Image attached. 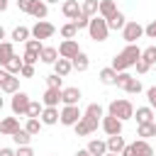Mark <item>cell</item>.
<instances>
[{
	"instance_id": "1",
	"label": "cell",
	"mask_w": 156,
	"mask_h": 156,
	"mask_svg": "<svg viewBox=\"0 0 156 156\" xmlns=\"http://www.w3.org/2000/svg\"><path fill=\"white\" fill-rule=\"evenodd\" d=\"M100 119H102V107H100L98 102H93V105L85 107V112H83L80 119L73 124V129H76L78 136H88V134H93V132L100 127Z\"/></svg>"
},
{
	"instance_id": "2",
	"label": "cell",
	"mask_w": 156,
	"mask_h": 156,
	"mask_svg": "<svg viewBox=\"0 0 156 156\" xmlns=\"http://www.w3.org/2000/svg\"><path fill=\"white\" fill-rule=\"evenodd\" d=\"M139 58H141V49H139L136 44H127V46L112 58V68H115L117 73H119V71H129Z\"/></svg>"
},
{
	"instance_id": "3",
	"label": "cell",
	"mask_w": 156,
	"mask_h": 156,
	"mask_svg": "<svg viewBox=\"0 0 156 156\" xmlns=\"http://www.w3.org/2000/svg\"><path fill=\"white\" fill-rule=\"evenodd\" d=\"M107 115H115L117 119L127 122V119L134 117V105H132L129 100H124V98H117V100H112V102L107 105Z\"/></svg>"
},
{
	"instance_id": "4",
	"label": "cell",
	"mask_w": 156,
	"mask_h": 156,
	"mask_svg": "<svg viewBox=\"0 0 156 156\" xmlns=\"http://www.w3.org/2000/svg\"><path fill=\"white\" fill-rule=\"evenodd\" d=\"M88 34H90V39H93V41H105V39H107V34H110L107 22H105L100 15L90 17V22H88Z\"/></svg>"
},
{
	"instance_id": "5",
	"label": "cell",
	"mask_w": 156,
	"mask_h": 156,
	"mask_svg": "<svg viewBox=\"0 0 156 156\" xmlns=\"http://www.w3.org/2000/svg\"><path fill=\"white\" fill-rule=\"evenodd\" d=\"M141 37H144V27H141L136 20L124 22V27H122V39H124L127 44H136V39H141Z\"/></svg>"
},
{
	"instance_id": "6",
	"label": "cell",
	"mask_w": 156,
	"mask_h": 156,
	"mask_svg": "<svg viewBox=\"0 0 156 156\" xmlns=\"http://www.w3.org/2000/svg\"><path fill=\"white\" fill-rule=\"evenodd\" d=\"M80 107L78 105H63V110L58 112V122L63 124V127H73L78 119H80Z\"/></svg>"
},
{
	"instance_id": "7",
	"label": "cell",
	"mask_w": 156,
	"mask_h": 156,
	"mask_svg": "<svg viewBox=\"0 0 156 156\" xmlns=\"http://www.w3.org/2000/svg\"><path fill=\"white\" fill-rule=\"evenodd\" d=\"M29 32H32V37H34V39L44 41V39H51V37H54L56 27H54L51 22H46V20H37V24H34Z\"/></svg>"
},
{
	"instance_id": "8",
	"label": "cell",
	"mask_w": 156,
	"mask_h": 156,
	"mask_svg": "<svg viewBox=\"0 0 156 156\" xmlns=\"http://www.w3.org/2000/svg\"><path fill=\"white\" fill-rule=\"evenodd\" d=\"M10 107H12V115H15V117H17V115H20V117H22V115L27 117L29 95H27V93H22V90H17V93H15V98H12V102H10Z\"/></svg>"
},
{
	"instance_id": "9",
	"label": "cell",
	"mask_w": 156,
	"mask_h": 156,
	"mask_svg": "<svg viewBox=\"0 0 156 156\" xmlns=\"http://www.w3.org/2000/svg\"><path fill=\"white\" fill-rule=\"evenodd\" d=\"M122 119H117L115 115H102V119H100V127H102V132L107 134V136H112V134H122Z\"/></svg>"
},
{
	"instance_id": "10",
	"label": "cell",
	"mask_w": 156,
	"mask_h": 156,
	"mask_svg": "<svg viewBox=\"0 0 156 156\" xmlns=\"http://www.w3.org/2000/svg\"><path fill=\"white\" fill-rule=\"evenodd\" d=\"M78 51H80V46H78L76 39H63V41L58 44V56H61V58H73Z\"/></svg>"
},
{
	"instance_id": "11",
	"label": "cell",
	"mask_w": 156,
	"mask_h": 156,
	"mask_svg": "<svg viewBox=\"0 0 156 156\" xmlns=\"http://www.w3.org/2000/svg\"><path fill=\"white\" fill-rule=\"evenodd\" d=\"M61 102V88H46L41 95V105L44 107H58Z\"/></svg>"
},
{
	"instance_id": "12",
	"label": "cell",
	"mask_w": 156,
	"mask_h": 156,
	"mask_svg": "<svg viewBox=\"0 0 156 156\" xmlns=\"http://www.w3.org/2000/svg\"><path fill=\"white\" fill-rule=\"evenodd\" d=\"M61 102L63 105H78L80 102V88H76V85L61 88Z\"/></svg>"
},
{
	"instance_id": "13",
	"label": "cell",
	"mask_w": 156,
	"mask_h": 156,
	"mask_svg": "<svg viewBox=\"0 0 156 156\" xmlns=\"http://www.w3.org/2000/svg\"><path fill=\"white\" fill-rule=\"evenodd\" d=\"M51 66H54V73H56V76H61V78H66V76L73 71V63H71V58H61V56H58V58H56Z\"/></svg>"
},
{
	"instance_id": "14",
	"label": "cell",
	"mask_w": 156,
	"mask_h": 156,
	"mask_svg": "<svg viewBox=\"0 0 156 156\" xmlns=\"http://www.w3.org/2000/svg\"><path fill=\"white\" fill-rule=\"evenodd\" d=\"M17 129H20V119H17V117H5V119H0V134L12 136Z\"/></svg>"
},
{
	"instance_id": "15",
	"label": "cell",
	"mask_w": 156,
	"mask_h": 156,
	"mask_svg": "<svg viewBox=\"0 0 156 156\" xmlns=\"http://www.w3.org/2000/svg\"><path fill=\"white\" fill-rule=\"evenodd\" d=\"M115 12H117L115 0H100V2H98V15H100L102 20H110Z\"/></svg>"
},
{
	"instance_id": "16",
	"label": "cell",
	"mask_w": 156,
	"mask_h": 156,
	"mask_svg": "<svg viewBox=\"0 0 156 156\" xmlns=\"http://www.w3.org/2000/svg\"><path fill=\"white\" fill-rule=\"evenodd\" d=\"M71 63H73V71H78V73H83V71L90 68V58H88V54H83V51H78V54L71 58Z\"/></svg>"
},
{
	"instance_id": "17",
	"label": "cell",
	"mask_w": 156,
	"mask_h": 156,
	"mask_svg": "<svg viewBox=\"0 0 156 156\" xmlns=\"http://www.w3.org/2000/svg\"><path fill=\"white\" fill-rule=\"evenodd\" d=\"M61 12H63L68 20H76V17L80 15V5H78V0H63Z\"/></svg>"
},
{
	"instance_id": "18",
	"label": "cell",
	"mask_w": 156,
	"mask_h": 156,
	"mask_svg": "<svg viewBox=\"0 0 156 156\" xmlns=\"http://www.w3.org/2000/svg\"><path fill=\"white\" fill-rule=\"evenodd\" d=\"M85 149H88L90 156H105V154H107V144H105L102 139H90Z\"/></svg>"
},
{
	"instance_id": "19",
	"label": "cell",
	"mask_w": 156,
	"mask_h": 156,
	"mask_svg": "<svg viewBox=\"0 0 156 156\" xmlns=\"http://www.w3.org/2000/svg\"><path fill=\"white\" fill-rule=\"evenodd\" d=\"M132 146H134V154H136V156H154V154H156L154 146L149 144V139H136Z\"/></svg>"
},
{
	"instance_id": "20",
	"label": "cell",
	"mask_w": 156,
	"mask_h": 156,
	"mask_svg": "<svg viewBox=\"0 0 156 156\" xmlns=\"http://www.w3.org/2000/svg\"><path fill=\"white\" fill-rule=\"evenodd\" d=\"M0 90H2V93H10V95H15V93L20 90V78L10 73V76H7V78L0 83Z\"/></svg>"
},
{
	"instance_id": "21",
	"label": "cell",
	"mask_w": 156,
	"mask_h": 156,
	"mask_svg": "<svg viewBox=\"0 0 156 156\" xmlns=\"http://www.w3.org/2000/svg\"><path fill=\"white\" fill-rule=\"evenodd\" d=\"M39 119H41V124H56L58 122V107H44L41 110V115H39Z\"/></svg>"
},
{
	"instance_id": "22",
	"label": "cell",
	"mask_w": 156,
	"mask_h": 156,
	"mask_svg": "<svg viewBox=\"0 0 156 156\" xmlns=\"http://www.w3.org/2000/svg\"><path fill=\"white\" fill-rule=\"evenodd\" d=\"M105 144H107V151L119 154V151L124 149V144H127V141H124V136H122V134H112V136H107V141H105Z\"/></svg>"
},
{
	"instance_id": "23",
	"label": "cell",
	"mask_w": 156,
	"mask_h": 156,
	"mask_svg": "<svg viewBox=\"0 0 156 156\" xmlns=\"http://www.w3.org/2000/svg\"><path fill=\"white\" fill-rule=\"evenodd\" d=\"M12 56H15V46H12V41H0V68H2Z\"/></svg>"
},
{
	"instance_id": "24",
	"label": "cell",
	"mask_w": 156,
	"mask_h": 156,
	"mask_svg": "<svg viewBox=\"0 0 156 156\" xmlns=\"http://www.w3.org/2000/svg\"><path fill=\"white\" fill-rule=\"evenodd\" d=\"M29 15H32V17H37V20H44V17L49 15V5H46L44 0H34V5H32V10H29Z\"/></svg>"
},
{
	"instance_id": "25",
	"label": "cell",
	"mask_w": 156,
	"mask_h": 156,
	"mask_svg": "<svg viewBox=\"0 0 156 156\" xmlns=\"http://www.w3.org/2000/svg\"><path fill=\"white\" fill-rule=\"evenodd\" d=\"M98 78H100L102 85H115V80H117V71H115L112 66H107V68H102V71L98 73Z\"/></svg>"
},
{
	"instance_id": "26",
	"label": "cell",
	"mask_w": 156,
	"mask_h": 156,
	"mask_svg": "<svg viewBox=\"0 0 156 156\" xmlns=\"http://www.w3.org/2000/svg\"><path fill=\"white\" fill-rule=\"evenodd\" d=\"M136 136H141V139L156 136V124H154V122H141V124L136 127Z\"/></svg>"
},
{
	"instance_id": "27",
	"label": "cell",
	"mask_w": 156,
	"mask_h": 156,
	"mask_svg": "<svg viewBox=\"0 0 156 156\" xmlns=\"http://www.w3.org/2000/svg\"><path fill=\"white\" fill-rule=\"evenodd\" d=\"M122 90H124V93H129V95H139V93L144 90V85H141V80H139V78H134V76H132V78L122 85Z\"/></svg>"
},
{
	"instance_id": "28",
	"label": "cell",
	"mask_w": 156,
	"mask_h": 156,
	"mask_svg": "<svg viewBox=\"0 0 156 156\" xmlns=\"http://www.w3.org/2000/svg\"><path fill=\"white\" fill-rule=\"evenodd\" d=\"M134 119L141 124V122H154V110L146 105V107H136L134 110Z\"/></svg>"
},
{
	"instance_id": "29",
	"label": "cell",
	"mask_w": 156,
	"mask_h": 156,
	"mask_svg": "<svg viewBox=\"0 0 156 156\" xmlns=\"http://www.w3.org/2000/svg\"><path fill=\"white\" fill-rule=\"evenodd\" d=\"M105 22H107V29H115V32H117V29H122V27H124L127 17H124V15H122V12L117 10V12H115V15L110 17V20H105Z\"/></svg>"
},
{
	"instance_id": "30",
	"label": "cell",
	"mask_w": 156,
	"mask_h": 156,
	"mask_svg": "<svg viewBox=\"0 0 156 156\" xmlns=\"http://www.w3.org/2000/svg\"><path fill=\"white\" fill-rule=\"evenodd\" d=\"M39 58H41L44 63H54V61L58 58V49H54V46H41Z\"/></svg>"
},
{
	"instance_id": "31",
	"label": "cell",
	"mask_w": 156,
	"mask_h": 156,
	"mask_svg": "<svg viewBox=\"0 0 156 156\" xmlns=\"http://www.w3.org/2000/svg\"><path fill=\"white\" fill-rule=\"evenodd\" d=\"M12 141H15L17 146H27V144L32 141V134H29V132H27L24 127H20V129H17L15 134H12Z\"/></svg>"
},
{
	"instance_id": "32",
	"label": "cell",
	"mask_w": 156,
	"mask_h": 156,
	"mask_svg": "<svg viewBox=\"0 0 156 156\" xmlns=\"http://www.w3.org/2000/svg\"><path fill=\"white\" fill-rule=\"evenodd\" d=\"M2 68H5L7 73H12V76H20V71H22V58H20V56H12Z\"/></svg>"
},
{
	"instance_id": "33",
	"label": "cell",
	"mask_w": 156,
	"mask_h": 156,
	"mask_svg": "<svg viewBox=\"0 0 156 156\" xmlns=\"http://www.w3.org/2000/svg\"><path fill=\"white\" fill-rule=\"evenodd\" d=\"M41 127H44V124H41V119H39V117H27V124H24V129H27L32 136H37V134L41 132Z\"/></svg>"
},
{
	"instance_id": "34",
	"label": "cell",
	"mask_w": 156,
	"mask_h": 156,
	"mask_svg": "<svg viewBox=\"0 0 156 156\" xmlns=\"http://www.w3.org/2000/svg\"><path fill=\"white\" fill-rule=\"evenodd\" d=\"M98 2H100V0H83L80 12H83L85 17H95V15H98Z\"/></svg>"
},
{
	"instance_id": "35",
	"label": "cell",
	"mask_w": 156,
	"mask_h": 156,
	"mask_svg": "<svg viewBox=\"0 0 156 156\" xmlns=\"http://www.w3.org/2000/svg\"><path fill=\"white\" fill-rule=\"evenodd\" d=\"M29 37H32L29 27H22V24H20V27H15V29H12V41H27Z\"/></svg>"
},
{
	"instance_id": "36",
	"label": "cell",
	"mask_w": 156,
	"mask_h": 156,
	"mask_svg": "<svg viewBox=\"0 0 156 156\" xmlns=\"http://www.w3.org/2000/svg\"><path fill=\"white\" fill-rule=\"evenodd\" d=\"M76 34H78V29H76L73 22H66V24L61 27V37H63V39H76Z\"/></svg>"
},
{
	"instance_id": "37",
	"label": "cell",
	"mask_w": 156,
	"mask_h": 156,
	"mask_svg": "<svg viewBox=\"0 0 156 156\" xmlns=\"http://www.w3.org/2000/svg\"><path fill=\"white\" fill-rule=\"evenodd\" d=\"M141 58L146 61V63H156V46H146V49H141Z\"/></svg>"
},
{
	"instance_id": "38",
	"label": "cell",
	"mask_w": 156,
	"mask_h": 156,
	"mask_svg": "<svg viewBox=\"0 0 156 156\" xmlns=\"http://www.w3.org/2000/svg\"><path fill=\"white\" fill-rule=\"evenodd\" d=\"M41 46H44V44H41L39 39H34V37L24 41V51H34V54H39V51H41Z\"/></svg>"
},
{
	"instance_id": "39",
	"label": "cell",
	"mask_w": 156,
	"mask_h": 156,
	"mask_svg": "<svg viewBox=\"0 0 156 156\" xmlns=\"http://www.w3.org/2000/svg\"><path fill=\"white\" fill-rule=\"evenodd\" d=\"M41 110H44V105H41V102H34V100H29L27 117H39V115H41Z\"/></svg>"
},
{
	"instance_id": "40",
	"label": "cell",
	"mask_w": 156,
	"mask_h": 156,
	"mask_svg": "<svg viewBox=\"0 0 156 156\" xmlns=\"http://www.w3.org/2000/svg\"><path fill=\"white\" fill-rule=\"evenodd\" d=\"M71 22H73V24H76V29L80 32V29H88V22H90V17H85V15L80 12V15H78L76 20H71Z\"/></svg>"
},
{
	"instance_id": "41",
	"label": "cell",
	"mask_w": 156,
	"mask_h": 156,
	"mask_svg": "<svg viewBox=\"0 0 156 156\" xmlns=\"http://www.w3.org/2000/svg\"><path fill=\"white\" fill-rule=\"evenodd\" d=\"M61 85H63V78L61 76H56V73L46 76V88H61Z\"/></svg>"
},
{
	"instance_id": "42",
	"label": "cell",
	"mask_w": 156,
	"mask_h": 156,
	"mask_svg": "<svg viewBox=\"0 0 156 156\" xmlns=\"http://www.w3.org/2000/svg\"><path fill=\"white\" fill-rule=\"evenodd\" d=\"M146 100H149V107H151V110H156V85L146 88Z\"/></svg>"
},
{
	"instance_id": "43",
	"label": "cell",
	"mask_w": 156,
	"mask_h": 156,
	"mask_svg": "<svg viewBox=\"0 0 156 156\" xmlns=\"http://www.w3.org/2000/svg\"><path fill=\"white\" fill-rule=\"evenodd\" d=\"M39 61V54H34V51H24V56H22V63H37Z\"/></svg>"
},
{
	"instance_id": "44",
	"label": "cell",
	"mask_w": 156,
	"mask_h": 156,
	"mask_svg": "<svg viewBox=\"0 0 156 156\" xmlns=\"http://www.w3.org/2000/svg\"><path fill=\"white\" fill-rule=\"evenodd\" d=\"M20 76H22V78H34V66H32V63H22Z\"/></svg>"
},
{
	"instance_id": "45",
	"label": "cell",
	"mask_w": 156,
	"mask_h": 156,
	"mask_svg": "<svg viewBox=\"0 0 156 156\" xmlns=\"http://www.w3.org/2000/svg\"><path fill=\"white\" fill-rule=\"evenodd\" d=\"M129 78H132V73H127V71H119V73H117V80H115V85H117V88H122V85H124Z\"/></svg>"
},
{
	"instance_id": "46",
	"label": "cell",
	"mask_w": 156,
	"mask_h": 156,
	"mask_svg": "<svg viewBox=\"0 0 156 156\" xmlns=\"http://www.w3.org/2000/svg\"><path fill=\"white\" fill-rule=\"evenodd\" d=\"M144 34H146L149 39H156V20H151V22L144 27Z\"/></svg>"
},
{
	"instance_id": "47",
	"label": "cell",
	"mask_w": 156,
	"mask_h": 156,
	"mask_svg": "<svg viewBox=\"0 0 156 156\" xmlns=\"http://www.w3.org/2000/svg\"><path fill=\"white\" fill-rule=\"evenodd\" d=\"M134 66H136V73H149V68H151V63H146L144 58H139Z\"/></svg>"
},
{
	"instance_id": "48",
	"label": "cell",
	"mask_w": 156,
	"mask_h": 156,
	"mask_svg": "<svg viewBox=\"0 0 156 156\" xmlns=\"http://www.w3.org/2000/svg\"><path fill=\"white\" fill-rule=\"evenodd\" d=\"M32 5H34V0H17V7H20L22 12H27V15H29V10H32Z\"/></svg>"
},
{
	"instance_id": "49",
	"label": "cell",
	"mask_w": 156,
	"mask_h": 156,
	"mask_svg": "<svg viewBox=\"0 0 156 156\" xmlns=\"http://www.w3.org/2000/svg\"><path fill=\"white\" fill-rule=\"evenodd\" d=\"M15 156H34V151H32V146L27 144V146H17V151H15Z\"/></svg>"
},
{
	"instance_id": "50",
	"label": "cell",
	"mask_w": 156,
	"mask_h": 156,
	"mask_svg": "<svg viewBox=\"0 0 156 156\" xmlns=\"http://www.w3.org/2000/svg\"><path fill=\"white\" fill-rule=\"evenodd\" d=\"M119 156H136V154H134V146H132V144H124V149L119 151Z\"/></svg>"
},
{
	"instance_id": "51",
	"label": "cell",
	"mask_w": 156,
	"mask_h": 156,
	"mask_svg": "<svg viewBox=\"0 0 156 156\" xmlns=\"http://www.w3.org/2000/svg\"><path fill=\"white\" fill-rule=\"evenodd\" d=\"M0 156H15V151H12L10 146H2V149H0Z\"/></svg>"
},
{
	"instance_id": "52",
	"label": "cell",
	"mask_w": 156,
	"mask_h": 156,
	"mask_svg": "<svg viewBox=\"0 0 156 156\" xmlns=\"http://www.w3.org/2000/svg\"><path fill=\"white\" fill-rule=\"evenodd\" d=\"M7 5H10V0H0V12H5V10H7Z\"/></svg>"
},
{
	"instance_id": "53",
	"label": "cell",
	"mask_w": 156,
	"mask_h": 156,
	"mask_svg": "<svg viewBox=\"0 0 156 156\" xmlns=\"http://www.w3.org/2000/svg\"><path fill=\"white\" fill-rule=\"evenodd\" d=\"M7 76H10V73H7V71H5V68H0V83H2V80H5V78H7Z\"/></svg>"
},
{
	"instance_id": "54",
	"label": "cell",
	"mask_w": 156,
	"mask_h": 156,
	"mask_svg": "<svg viewBox=\"0 0 156 156\" xmlns=\"http://www.w3.org/2000/svg\"><path fill=\"white\" fill-rule=\"evenodd\" d=\"M76 156H90V154H88V149H78V151H76Z\"/></svg>"
},
{
	"instance_id": "55",
	"label": "cell",
	"mask_w": 156,
	"mask_h": 156,
	"mask_svg": "<svg viewBox=\"0 0 156 156\" xmlns=\"http://www.w3.org/2000/svg\"><path fill=\"white\" fill-rule=\"evenodd\" d=\"M0 41H5V27L0 24Z\"/></svg>"
},
{
	"instance_id": "56",
	"label": "cell",
	"mask_w": 156,
	"mask_h": 156,
	"mask_svg": "<svg viewBox=\"0 0 156 156\" xmlns=\"http://www.w3.org/2000/svg\"><path fill=\"white\" fill-rule=\"evenodd\" d=\"M2 107H5V100H2V98H0V110H2Z\"/></svg>"
},
{
	"instance_id": "57",
	"label": "cell",
	"mask_w": 156,
	"mask_h": 156,
	"mask_svg": "<svg viewBox=\"0 0 156 156\" xmlns=\"http://www.w3.org/2000/svg\"><path fill=\"white\" fill-rule=\"evenodd\" d=\"M105 156H119V154H112V151H107V154H105Z\"/></svg>"
},
{
	"instance_id": "58",
	"label": "cell",
	"mask_w": 156,
	"mask_h": 156,
	"mask_svg": "<svg viewBox=\"0 0 156 156\" xmlns=\"http://www.w3.org/2000/svg\"><path fill=\"white\" fill-rule=\"evenodd\" d=\"M44 2H46V5H49V2H58V0H44Z\"/></svg>"
},
{
	"instance_id": "59",
	"label": "cell",
	"mask_w": 156,
	"mask_h": 156,
	"mask_svg": "<svg viewBox=\"0 0 156 156\" xmlns=\"http://www.w3.org/2000/svg\"><path fill=\"white\" fill-rule=\"evenodd\" d=\"M154 124H156V122H154Z\"/></svg>"
}]
</instances>
